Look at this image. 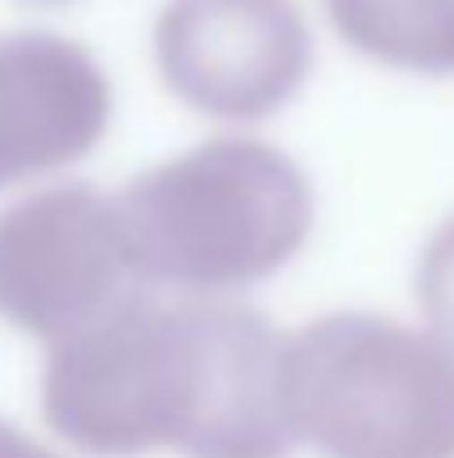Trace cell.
<instances>
[{"label": "cell", "mask_w": 454, "mask_h": 458, "mask_svg": "<svg viewBox=\"0 0 454 458\" xmlns=\"http://www.w3.org/2000/svg\"><path fill=\"white\" fill-rule=\"evenodd\" d=\"M49 428L85 454L286 458V334L232 299L134 290L49 347Z\"/></svg>", "instance_id": "obj_1"}, {"label": "cell", "mask_w": 454, "mask_h": 458, "mask_svg": "<svg viewBox=\"0 0 454 458\" xmlns=\"http://www.w3.org/2000/svg\"><path fill=\"white\" fill-rule=\"evenodd\" d=\"M143 290L227 299L277 276L312 236V187L259 139H214L139 174L112 196Z\"/></svg>", "instance_id": "obj_2"}, {"label": "cell", "mask_w": 454, "mask_h": 458, "mask_svg": "<svg viewBox=\"0 0 454 458\" xmlns=\"http://www.w3.org/2000/svg\"><path fill=\"white\" fill-rule=\"evenodd\" d=\"M295 441L325 458H454V356L374 311H330L286 334Z\"/></svg>", "instance_id": "obj_3"}, {"label": "cell", "mask_w": 454, "mask_h": 458, "mask_svg": "<svg viewBox=\"0 0 454 458\" xmlns=\"http://www.w3.org/2000/svg\"><path fill=\"white\" fill-rule=\"evenodd\" d=\"M134 290L112 196L58 182L0 214V320L18 334L54 347Z\"/></svg>", "instance_id": "obj_4"}, {"label": "cell", "mask_w": 454, "mask_h": 458, "mask_svg": "<svg viewBox=\"0 0 454 458\" xmlns=\"http://www.w3.org/2000/svg\"><path fill=\"white\" fill-rule=\"evenodd\" d=\"M151 54L183 107L214 121H263L303 89L312 31L295 0H165Z\"/></svg>", "instance_id": "obj_5"}, {"label": "cell", "mask_w": 454, "mask_h": 458, "mask_svg": "<svg viewBox=\"0 0 454 458\" xmlns=\"http://www.w3.org/2000/svg\"><path fill=\"white\" fill-rule=\"evenodd\" d=\"M112 125V81L99 58L54 31L0 36V187L58 174Z\"/></svg>", "instance_id": "obj_6"}, {"label": "cell", "mask_w": 454, "mask_h": 458, "mask_svg": "<svg viewBox=\"0 0 454 458\" xmlns=\"http://www.w3.org/2000/svg\"><path fill=\"white\" fill-rule=\"evenodd\" d=\"M330 27L379 67L454 76V0H325Z\"/></svg>", "instance_id": "obj_7"}, {"label": "cell", "mask_w": 454, "mask_h": 458, "mask_svg": "<svg viewBox=\"0 0 454 458\" xmlns=\"http://www.w3.org/2000/svg\"><path fill=\"white\" fill-rule=\"evenodd\" d=\"M419 307L428 316V334L454 356V218L419 259Z\"/></svg>", "instance_id": "obj_8"}, {"label": "cell", "mask_w": 454, "mask_h": 458, "mask_svg": "<svg viewBox=\"0 0 454 458\" xmlns=\"http://www.w3.org/2000/svg\"><path fill=\"white\" fill-rule=\"evenodd\" d=\"M0 458H58V454H49L45 445L27 441V437L13 432L9 423H0Z\"/></svg>", "instance_id": "obj_9"}, {"label": "cell", "mask_w": 454, "mask_h": 458, "mask_svg": "<svg viewBox=\"0 0 454 458\" xmlns=\"http://www.w3.org/2000/svg\"><path fill=\"white\" fill-rule=\"evenodd\" d=\"M22 4H72V0H22Z\"/></svg>", "instance_id": "obj_10"}]
</instances>
